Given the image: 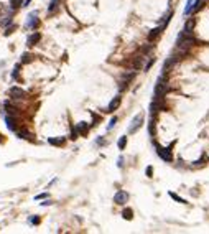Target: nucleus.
Segmentation results:
<instances>
[{
	"mask_svg": "<svg viewBox=\"0 0 209 234\" xmlns=\"http://www.w3.org/2000/svg\"><path fill=\"white\" fill-rule=\"evenodd\" d=\"M175 145V142L171 143V145L168 147V148H163V147H160L158 143H155V148H156V153H158V157L161 160H165V162H171L173 160V157H171V147Z\"/></svg>",
	"mask_w": 209,
	"mask_h": 234,
	"instance_id": "1",
	"label": "nucleus"
},
{
	"mask_svg": "<svg viewBox=\"0 0 209 234\" xmlns=\"http://www.w3.org/2000/svg\"><path fill=\"white\" fill-rule=\"evenodd\" d=\"M166 89H168V86L163 83V79L160 78L158 83H156V86H155V97H153V101H161V99H163V96L166 94Z\"/></svg>",
	"mask_w": 209,
	"mask_h": 234,
	"instance_id": "2",
	"label": "nucleus"
},
{
	"mask_svg": "<svg viewBox=\"0 0 209 234\" xmlns=\"http://www.w3.org/2000/svg\"><path fill=\"white\" fill-rule=\"evenodd\" d=\"M142 122H143V116H142V114H137V116L132 119V122H130V126H129V129H127V132H129L130 135L135 134V132L138 130V127L142 126Z\"/></svg>",
	"mask_w": 209,
	"mask_h": 234,
	"instance_id": "3",
	"label": "nucleus"
},
{
	"mask_svg": "<svg viewBox=\"0 0 209 234\" xmlns=\"http://www.w3.org/2000/svg\"><path fill=\"white\" fill-rule=\"evenodd\" d=\"M127 201H129V193L127 191H117L114 195V203H117V205H125Z\"/></svg>",
	"mask_w": 209,
	"mask_h": 234,
	"instance_id": "4",
	"label": "nucleus"
},
{
	"mask_svg": "<svg viewBox=\"0 0 209 234\" xmlns=\"http://www.w3.org/2000/svg\"><path fill=\"white\" fill-rule=\"evenodd\" d=\"M10 96H12L13 99H23V97L26 96V92L21 88H15V86H13V88H10Z\"/></svg>",
	"mask_w": 209,
	"mask_h": 234,
	"instance_id": "5",
	"label": "nucleus"
},
{
	"mask_svg": "<svg viewBox=\"0 0 209 234\" xmlns=\"http://www.w3.org/2000/svg\"><path fill=\"white\" fill-rule=\"evenodd\" d=\"M120 102H122V97H120V96H115V97H114V99L109 102V106H107V112H114V111H115V109L120 106Z\"/></svg>",
	"mask_w": 209,
	"mask_h": 234,
	"instance_id": "6",
	"label": "nucleus"
},
{
	"mask_svg": "<svg viewBox=\"0 0 209 234\" xmlns=\"http://www.w3.org/2000/svg\"><path fill=\"white\" fill-rule=\"evenodd\" d=\"M40 40H41V35L38 33V31H35L33 35H30V36H28V40H26V45H28V46H35L38 41H40Z\"/></svg>",
	"mask_w": 209,
	"mask_h": 234,
	"instance_id": "7",
	"label": "nucleus"
},
{
	"mask_svg": "<svg viewBox=\"0 0 209 234\" xmlns=\"http://www.w3.org/2000/svg\"><path fill=\"white\" fill-rule=\"evenodd\" d=\"M30 20H28V23H26V26L28 28H31V30H35L38 26V18H36V12H31L30 13Z\"/></svg>",
	"mask_w": 209,
	"mask_h": 234,
	"instance_id": "8",
	"label": "nucleus"
},
{
	"mask_svg": "<svg viewBox=\"0 0 209 234\" xmlns=\"http://www.w3.org/2000/svg\"><path fill=\"white\" fill-rule=\"evenodd\" d=\"M5 124H7V127H9V130H12V132H15V130H17V121H15L12 116H7V117H5Z\"/></svg>",
	"mask_w": 209,
	"mask_h": 234,
	"instance_id": "9",
	"label": "nucleus"
},
{
	"mask_svg": "<svg viewBox=\"0 0 209 234\" xmlns=\"http://www.w3.org/2000/svg\"><path fill=\"white\" fill-rule=\"evenodd\" d=\"M163 28H165V25H160V26H156V28L150 30V33H148V40H150V41H151V40H155V38L163 31Z\"/></svg>",
	"mask_w": 209,
	"mask_h": 234,
	"instance_id": "10",
	"label": "nucleus"
},
{
	"mask_svg": "<svg viewBox=\"0 0 209 234\" xmlns=\"http://www.w3.org/2000/svg\"><path fill=\"white\" fill-rule=\"evenodd\" d=\"M193 28H194V21L188 20V21H186V25H184V28H183V33L186 35V36H191V35H193Z\"/></svg>",
	"mask_w": 209,
	"mask_h": 234,
	"instance_id": "11",
	"label": "nucleus"
},
{
	"mask_svg": "<svg viewBox=\"0 0 209 234\" xmlns=\"http://www.w3.org/2000/svg\"><path fill=\"white\" fill-rule=\"evenodd\" d=\"M48 142H50L51 145L61 147V145H64V142H66V138H64V137H58V138H48Z\"/></svg>",
	"mask_w": 209,
	"mask_h": 234,
	"instance_id": "12",
	"label": "nucleus"
},
{
	"mask_svg": "<svg viewBox=\"0 0 209 234\" xmlns=\"http://www.w3.org/2000/svg\"><path fill=\"white\" fill-rule=\"evenodd\" d=\"M143 56H135L134 59V63H132V66H134V69H140V68L143 66Z\"/></svg>",
	"mask_w": 209,
	"mask_h": 234,
	"instance_id": "13",
	"label": "nucleus"
},
{
	"mask_svg": "<svg viewBox=\"0 0 209 234\" xmlns=\"http://www.w3.org/2000/svg\"><path fill=\"white\" fill-rule=\"evenodd\" d=\"M76 130H77L79 134H86V132L89 130L87 122H79V124H77V127H76Z\"/></svg>",
	"mask_w": 209,
	"mask_h": 234,
	"instance_id": "14",
	"label": "nucleus"
},
{
	"mask_svg": "<svg viewBox=\"0 0 209 234\" xmlns=\"http://www.w3.org/2000/svg\"><path fill=\"white\" fill-rule=\"evenodd\" d=\"M122 218H124V219H127V221H130V219L134 218V211H132L130 208L124 209V211H122Z\"/></svg>",
	"mask_w": 209,
	"mask_h": 234,
	"instance_id": "15",
	"label": "nucleus"
},
{
	"mask_svg": "<svg viewBox=\"0 0 209 234\" xmlns=\"http://www.w3.org/2000/svg\"><path fill=\"white\" fill-rule=\"evenodd\" d=\"M125 145H127V137L124 135V137H120L119 138V142H117V147L120 148V150H124L125 148Z\"/></svg>",
	"mask_w": 209,
	"mask_h": 234,
	"instance_id": "16",
	"label": "nucleus"
},
{
	"mask_svg": "<svg viewBox=\"0 0 209 234\" xmlns=\"http://www.w3.org/2000/svg\"><path fill=\"white\" fill-rule=\"evenodd\" d=\"M31 59H33V56H31L30 53H23V54H21V63H23V64H25V63H30Z\"/></svg>",
	"mask_w": 209,
	"mask_h": 234,
	"instance_id": "17",
	"label": "nucleus"
},
{
	"mask_svg": "<svg viewBox=\"0 0 209 234\" xmlns=\"http://www.w3.org/2000/svg\"><path fill=\"white\" fill-rule=\"evenodd\" d=\"M58 4H59V0H51L50 2V7H48V12H55L56 10V7H58Z\"/></svg>",
	"mask_w": 209,
	"mask_h": 234,
	"instance_id": "18",
	"label": "nucleus"
},
{
	"mask_svg": "<svg viewBox=\"0 0 209 234\" xmlns=\"http://www.w3.org/2000/svg\"><path fill=\"white\" fill-rule=\"evenodd\" d=\"M5 109H7V112H9V114H17V111H18L17 107H13L12 104H9V102L5 104Z\"/></svg>",
	"mask_w": 209,
	"mask_h": 234,
	"instance_id": "19",
	"label": "nucleus"
},
{
	"mask_svg": "<svg viewBox=\"0 0 209 234\" xmlns=\"http://www.w3.org/2000/svg\"><path fill=\"white\" fill-rule=\"evenodd\" d=\"M201 7H203V0H196V2H194V7H193V13L194 12H198V10H201Z\"/></svg>",
	"mask_w": 209,
	"mask_h": 234,
	"instance_id": "20",
	"label": "nucleus"
},
{
	"mask_svg": "<svg viewBox=\"0 0 209 234\" xmlns=\"http://www.w3.org/2000/svg\"><path fill=\"white\" fill-rule=\"evenodd\" d=\"M170 196H171V198H173V200H175V201H178V203H183V205H184V203H186V200H183V198H180V196H178V195H175V193H173V191H170Z\"/></svg>",
	"mask_w": 209,
	"mask_h": 234,
	"instance_id": "21",
	"label": "nucleus"
},
{
	"mask_svg": "<svg viewBox=\"0 0 209 234\" xmlns=\"http://www.w3.org/2000/svg\"><path fill=\"white\" fill-rule=\"evenodd\" d=\"M193 4H194V0H188V4H186V9H184V13H186V15H188V13H191Z\"/></svg>",
	"mask_w": 209,
	"mask_h": 234,
	"instance_id": "22",
	"label": "nucleus"
},
{
	"mask_svg": "<svg viewBox=\"0 0 209 234\" xmlns=\"http://www.w3.org/2000/svg\"><path fill=\"white\" fill-rule=\"evenodd\" d=\"M18 137L20 138H30V134L26 130H18Z\"/></svg>",
	"mask_w": 209,
	"mask_h": 234,
	"instance_id": "23",
	"label": "nucleus"
},
{
	"mask_svg": "<svg viewBox=\"0 0 209 234\" xmlns=\"http://www.w3.org/2000/svg\"><path fill=\"white\" fill-rule=\"evenodd\" d=\"M21 2H23V0H10V4H12V9H17V7H20Z\"/></svg>",
	"mask_w": 209,
	"mask_h": 234,
	"instance_id": "24",
	"label": "nucleus"
},
{
	"mask_svg": "<svg viewBox=\"0 0 209 234\" xmlns=\"http://www.w3.org/2000/svg\"><path fill=\"white\" fill-rule=\"evenodd\" d=\"M115 122H117V117L114 116V117H112V119H110V122H109V126H107V129H109V130H110V129H112V127H114V126H115Z\"/></svg>",
	"mask_w": 209,
	"mask_h": 234,
	"instance_id": "25",
	"label": "nucleus"
},
{
	"mask_svg": "<svg viewBox=\"0 0 209 234\" xmlns=\"http://www.w3.org/2000/svg\"><path fill=\"white\" fill-rule=\"evenodd\" d=\"M77 134H79V132H77L76 129H73V132H71V138H73V140H76V138H77Z\"/></svg>",
	"mask_w": 209,
	"mask_h": 234,
	"instance_id": "26",
	"label": "nucleus"
},
{
	"mask_svg": "<svg viewBox=\"0 0 209 234\" xmlns=\"http://www.w3.org/2000/svg\"><path fill=\"white\" fill-rule=\"evenodd\" d=\"M46 196H48V193H41V195H36L35 200H43V198H46Z\"/></svg>",
	"mask_w": 209,
	"mask_h": 234,
	"instance_id": "27",
	"label": "nucleus"
},
{
	"mask_svg": "<svg viewBox=\"0 0 209 234\" xmlns=\"http://www.w3.org/2000/svg\"><path fill=\"white\" fill-rule=\"evenodd\" d=\"M30 223H31V224H38V223H40V218H38V216L31 218V219H30Z\"/></svg>",
	"mask_w": 209,
	"mask_h": 234,
	"instance_id": "28",
	"label": "nucleus"
},
{
	"mask_svg": "<svg viewBox=\"0 0 209 234\" xmlns=\"http://www.w3.org/2000/svg\"><path fill=\"white\" fill-rule=\"evenodd\" d=\"M153 63H155V58H151L150 61H148V64H146V66H145V69H146V71H148V69H150V68H151V64H153Z\"/></svg>",
	"mask_w": 209,
	"mask_h": 234,
	"instance_id": "29",
	"label": "nucleus"
},
{
	"mask_svg": "<svg viewBox=\"0 0 209 234\" xmlns=\"http://www.w3.org/2000/svg\"><path fill=\"white\" fill-rule=\"evenodd\" d=\"M17 28V26H10V28H7V31H5V35H7V36H9L10 33H13V30Z\"/></svg>",
	"mask_w": 209,
	"mask_h": 234,
	"instance_id": "30",
	"label": "nucleus"
},
{
	"mask_svg": "<svg viewBox=\"0 0 209 234\" xmlns=\"http://www.w3.org/2000/svg\"><path fill=\"white\" fill-rule=\"evenodd\" d=\"M151 171H153V168H151V167H146V170H145L146 176H151Z\"/></svg>",
	"mask_w": 209,
	"mask_h": 234,
	"instance_id": "31",
	"label": "nucleus"
},
{
	"mask_svg": "<svg viewBox=\"0 0 209 234\" xmlns=\"http://www.w3.org/2000/svg\"><path fill=\"white\" fill-rule=\"evenodd\" d=\"M41 205H43V206H48V205H51V201H50V200H46V201H43Z\"/></svg>",
	"mask_w": 209,
	"mask_h": 234,
	"instance_id": "32",
	"label": "nucleus"
},
{
	"mask_svg": "<svg viewBox=\"0 0 209 234\" xmlns=\"http://www.w3.org/2000/svg\"><path fill=\"white\" fill-rule=\"evenodd\" d=\"M30 2H31V0H23V7H28Z\"/></svg>",
	"mask_w": 209,
	"mask_h": 234,
	"instance_id": "33",
	"label": "nucleus"
}]
</instances>
